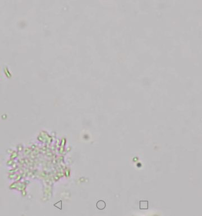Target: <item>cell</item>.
<instances>
[{"instance_id":"2","label":"cell","mask_w":202,"mask_h":216,"mask_svg":"<svg viewBox=\"0 0 202 216\" xmlns=\"http://www.w3.org/2000/svg\"><path fill=\"white\" fill-rule=\"evenodd\" d=\"M140 209H148V201H140Z\"/></svg>"},{"instance_id":"1","label":"cell","mask_w":202,"mask_h":216,"mask_svg":"<svg viewBox=\"0 0 202 216\" xmlns=\"http://www.w3.org/2000/svg\"><path fill=\"white\" fill-rule=\"evenodd\" d=\"M106 203L103 200H99L97 203L96 206L98 209H99L100 210H102L103 209H104L106 207Z\"/></svg>"}]
</instances>
